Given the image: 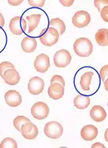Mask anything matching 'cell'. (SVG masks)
Wrapping results in <instances>:
<instances>
[{
	"instance_id": "6da1fadb",
	"label": "cell",
	"mask_w": 108,
	"mask_h": 148,
	"mask_svg": "<svg viewBox=\"0 0 108 148\" xmlns=\"http://www.w3.org/2000/svg\"><path fill=\"white\" fill-rule=\"evenodd\" d=\"M74 50L79 57H89L93 51L92 43L87 38H78L74 43Z\"/></svg>"
},
{
	"instance_id": "9c48e42d",
	"label": "cell",
	"mask_w": 108,
	"mask_h": 148,
	"mask_svg": "<svg viewBox=\"0 0 108 148\" xmlns=\"http://www.w3.org/2000/svg\"><path fill=\"white\" fill-rule=\"evenodd\" d=\"M34 66L39 73H45L50 67L49 57L44 53L38 55L34 61Z\"/></svg>"
},
{
	"instance_id": "4dcf8cb0",
	"label": "cell",
	"mask_w": 108,
	"mask_h": 148,
	"mask_svg": "<svg viewBox=\"0 0 108 148\" xmlns=\"http://www.w3.org/2000/svg\"><path fill=\"white\" fill-rule=\"evenodd\" d=\"M23 0H9L8 3L12 6H18L23 3Z\"/></svg>"
},
{
	"instance_id": "7a4b0ae2",
	"label": "cell",
	"mask_w": 108,
	"mask_h": 148,
	"mask_svg": "<svg viewBox=\"0 0 108 148\" xmlns=\"http://www.w3.org/2000/svg\"><path fill=\"white\" fill-rule=\"evenodd\" d=\"M39 39L43 45L47 47H51L58 42L59 39V34L54 28H45L41 32Z\"/></svg>"
},
{
	"instance_id": "d6a6232c",
	"label": "cell",
	"mask_w": 108,
	"mask_h": 148,
	"mask_svg": "<svg viewBox=\"0 0 108 148\" xmlns=\"http://www.w3.org/2000/svg\"><path fill=\"white\" fill-rule=\"evenodd\" d=\"M91 147H92V148H95V147L105 148V147L104 145H102V143H94V145H91Z\"/></svg>"
},
{
	"instance_id": "603a6c76",
	"label": "cell",
	"mask_w": 108,
	"mask_h": 148,
	"mask_svg": "<svg viewBox=\"0 0 108 148\" xmlns=\"http://www.w3.org/2000/svg\"><path fill=\"white\" fill-rule=\"evenodd\" d=\"M17 144L12 137H6L0 143V148H17Z\"/></svg>"
},
{
	"instance_id": "f546056e",
	"label": "cell",
	"mask_w": 108,
	"mask_h": 148,
	"mask_svg": "<svg viewBox=\"0 0 108 148\" xmlns=\"http://www.w3.org/2000/svg\"><path fill=\"white\" fill-rule=\"evenodd\" d=\"M74 0H61L60 3L64 7H70L74 4Z\"/></svg>"
},
{
	"instance_id": "8992f818",
	"label": "cell",
	"mask_w": 108,
	"mask_h": 148,
	"mask_svg": "<svg viewBox=\"0 0 108 148\" xmlns=\"http://www.w3.org/2000/svg\"><path fill=\"white\" fill-rule=\"evenodd\" d=\"M72 61V56L67 50L61 49L55 53L54 62L55 66L59 69L65 68Z\"/></svg>"
},
{
	"instance_id": "8fae6325",
	"label": "cell",
	"mask_w": 108,
	"mask_h": 148,
	"mask_svg": "<svg viewBox=\"0 0 108 148\" xmlns=\"http://www.w3.org/2000/svg\"><path fill=\"white\" fill-rule=\"evenodd\" d=\"M4 100L8 106L17 107L22 103V97L18 91L15 90H9L4 94Z\"/></svg>"
},
{
	"instance_id": "ba28073f",
	"label": "cell",
	"mask_w": 108,
	"mask_h": 148,
	"mask_svg": "<svg viewBox=\"0 0 108 148\" xmlns=\"http://www.w3.org/2000/svg\"><path fill=\"white\" fill-rule=\"evenodd\" d=\"M44 88V81L41 78L35 76L31 78L28 82V90L32 95H39Z\"/></svg>"
},
{
	"instance_id": "4316f807",
	"label": "cell",
	"mask_w": 108,
	"mask_h": 148,
	"mask_svg": "<svg viewBox=\"0 0 108 148\" xmlns=\"http://www.w3.org/2000/svg\"><path fill=\"white\" fill-rule=\"evenodd\" d=\"M54 83H58V84H61L63 86H65V81L63 79V77L60 75H55L52 77L51 80V84H54Z\"/></svg>"
},
{
	"instance_id": "836d02e7",
	"label": "cell",
	"mask_w": 108,
	"mask_h": 148,
	"mask_svg": "<svg viewBox=\"0 0 108 148\" xmlns=\"http://www.w3.org/2000/svg\"><path fill=\"white\" fill-rule=\"evenodd\" d=\"M107 80H105V81H104V83H105V89L106 90H107L108 88H107Z\"/></svg>"
},
{
	"instance_id": "ac0fdd59",
	"label": "cell",
	"mask_w": 108,
	"mask_h": 148,
	"mask_svg": "<svg viewBox=\"0 0 108 148\" xmlns=\"http://www.w3.org/2000/svg\"><path fill=\"white\" fill-rule=\"evenodd\" d=\"M97 43L100 46H107L108 45V29L106 28L100 29L95 34Z\"/></svg>"
},
{
	"instance_id": "277c9868",
	"label": "cell",
	"mask_w": 108,
	"mask_h": 148,
	"mask_svg": "<svg viewBox=\"0 0 108 148\" xmlns=\"http://www.w3.org/2000/svg\"><path fill=\"white\" fill-rule=\"evenodd\" d=\"M49 112V107L48 105L42 101L36 102L31 108V114L38 120H42L48 117Z\"/></svg>"
},
{
	"instance_id": "1f68e13d",
	"label": "cell",
	"mask_w": 108,
	"mask_h": 148,
	"mask_svg": "<svg viewBox=\"0 0 108 148\" xmlns=\"http://www.w3.org/2000/svg\"><path fill=\"white\" fill-rule=\"evenodd\" d=\"M4 18L2 14L0 13V29L4 27Z\"/></svg>"
},
{
	"instance_id": "484cf974",
	"label": "cell",
	"mask_w": 108,
	"mask_h": 148,
	"mask_svg": "<svg viewBox=\"0 0 108 148\" xmlns=\"http://www.w3.org/2000/svg\"><path fill=\"white\" fill-rule=\"evenodd\" d=\"M107 0H105V1L104 0H95V1H94V6H95L96 8H97L99 12L101 11L102 9L104 7V6L105 7V6H107Z\"/></svg>"
},
{
	"instance_id": "d4e9b609",
	"label": "cell",
	"mask_w": 108,
	"mask_h": 148,
	"mask_svg": "<svg viewBox=\"0 0 108 148\" xmlns=\"http://www.w3.org/2000/svg\"><path fill=\"white\" fill-rule=\"evenodd\" d=\"M45 0H29L28 4L33 7H43L45 4Z\"/></svg>"
},
{
	"instance_id": "ffe728a7",
	"label": "cell",
	"mask_w": 108,
	"mask_h": 148,
	"mask_svg": "<svg viewBox=\"0 0 108 148\" xmlns=\"http://www.w3.org/2000/svg\"><path fill=\"white\" fill-rule=\"evenodd\" d=\"M94 75V73L91 71L86 72L83 74L80 78V86L81 89L84 91H88L90 90V84H91V78Z\"/></svg>"
},
{
	"instance_id": "52a82bcc",
	"label": "cell",
	"mask_w": 108,
	"mask_h": 148,
	"mask_svg": "<svg viewBox=\"0 0 108 148\" xmlns=\"http://www.w3.org/2000/svg\"><path fill=\"white\" fill-rule=\"evenodd\" d=\"M91 22L90 14L87 11L76 12L72 17V23L78 28H83L87 27Z\"/></svg>"
},
{
	"instance_id": "2e32d148",
	"label": "cell",
	"mask_w": 108,
	"mask_h": 148,
	"mask_svg": "<svg viewBox=\"0 0 108 148\" xmlns=\"http://www.w3.org/2000/svg\"><path fill=\"white\" fill-rule=\"evenodd\" d=\"M22 49L25 53H32L37 48V41L35 38L25 37L21 42Z\"/></svg>"
},
{
	"instance_id": "d6986e66",
	"label": "cell",
	"mask_w": 108,
	"mask_h": 148,
	"mask_svg": "<svg viewBox=\"0 0 108 148\" xmlns=\"http://www.w3.org/2000/svg\"><path fill=\"white\" fill-rule=\"evenodd\" d=\"M74 104L75 107L79 109H84L88 107L90 104V98L87 96L79 95L76 96L74 99Z\"/></svg>"
},
{
	"instance_id": "e0dca14e",
	"label": "cell",
	"mask_w": 108,
	"mask_h": 148,
	"mask_svg": "<svg viewBox=\"0 0 108 148\" xmlns=\"http://www.w3.org/2000/svg\"><path fill=\"white\" fill-rule=\"evenodd\" d=\"M42 15L40 14H31V15H28L26 17V20H27L28 23V32L30 33L32 31L35 30L39 24Z\"/></svg>"
},
{
	"instance_id": "7402d4cb",
	"label": "cell",
	"mask_w": 108,
	"mask_h": 148,
	"mask_svg": "<svg viewBox=\"0 0 108 148\" xmlns=\"http://www.w3.org/2000/svg\"><path fill=\"white\" fill-rule=\"evenodd\" d=\"M26 122H30V120L25 116H17L13 121V125L16 130L20 132L21 127Z\"/></svg>"
},
{
	"instance_id": "f1b7e54d",
	"label": "cell",
	"mask_w": 108,
	"mask_h": 148,
	"mask_svg": "<svg viewBox=\"0 0 108 148\" xmlns=\"http://www.w3.org/2000/svg\"><path fill=\"white\" fill-rule=\"evenodd\" d=\"M100 12V15H101L102 19L104 20L105 23L108 22V6H105L103 7L101 10Z\"/></svg>"
},
{
	"instance_id": "e575fe53",
	"label": "cell",
	"mask_w": 108,
	"mask_h": 148,
	"mask_svg": "<svg viewBox=\"0 0 108 148\" xmlns=\"http://www.w3.org/2000/svg\"><path fill=\"white\" fill-rule=\"evenodd\" d=\"M105 140H106V141H107V130H106V132H105Z\"/></svg>"
},
{
	"instance_id": "3957f363",
	"label": "cell",
	"mask_w": 108,
	"mask_h": 148,
	"mask_svg": "<svg viewBox=\"0 0 108 148\" xmlns=\"http://www.w3.org/2000/svg\"><path fill=\"white\" fill-rule=\"evenodd\" d=\"M63 128L59 122L51 121L48 122L44 127V133L51 139H58L61 137Z\"/></svg>"
},
{
	"instance_id": "cb8c5ba5",
	"label": "cell",
	"mask_w": 108,
	"mask_h": 148,
	"mask_svg": "<svg viewBox=\"0 0 108 148\" xmlns=\"http://www.w3.org/2000/svg\"><path fill=\"white\" fill-rule=\"evenodd\" d=\"M11 69H14V66L11 63H10V62L4 61L1 63H0V75L2 76L3 73H4L5 71Z\"/></svg>"
},
{
	"instance_id": "7c38bea8",
	"label": "cell",
	"mask_w": 108,
	"mask_h": 148,
	"mask_svg": "<svg viewBox=\"0 0 108 148\" xmlns=\"http://www.w3.org/2000/svg\"><path fill=\"white\" fill-rule=\"evenodd\" d=\"M1 78L6 84L10 86L17 85L20 79V74L15 69H11L5 71Z\"/></svg>"
},
{
	"instance_id": "83f0119b",
	"label": "cell",
	"mask_w": 108,
	"mask_h": 148,
	"mask_svg": "<svg viewBox=\"0 0 108 148\" xmlns=\"http://www.w3.org/2000/svg\"><path fill=\"white\" fill-rule=\"evenodd\" d=\"M100 77H101V79L103 82H104L105 80L107 79V77H108V66L107 65L103 66V67L101 69V70H100Z\"/></svg>"
},
{
	"instance_id": "44dd1931",
	"label": "cell",
	"mask_w": 108,
	"mask_h": 148,
	"mask_svg": "<svg viewBox=\"0 0 108 148\" xmlns=\"http://www.w3.org/2000/svg\"><path fill=\"white\" fill-rule=\"evenodd\" d=\"M49 27L56 29L58 32L59 35H63L66 31V25L63 20L60 18L51 19L49 21Z\"/></svg>"
},
{
	"instance_id": "30bf717a",
	"label": "cell",
	"mask_w": 108,
	"mask_h": 148,
	"mask_svg": "<svg viewBox=\"0 0 108 148\" xmlns=\"http://www.w3.org/2000/svg\"><path fill=\"white\" fill-rule=\"evenodd\" d=\"M20 132L23 137L27 140H34L38 134V129L31 122H26L21 127Z\"/></svg>"
},
{
	"instance_id": "5bb4252c",
	"label": "cell",
	"mask_w": 108,
	"mask_h": 148,
	"mask_svg": "<svg viewBox=\"0 0 108 148\" xmlns=\"http://www.w3.org/2000/svg\"><path fill=\"white\" fill-rule=\"evenodd\" d=\"M48 96L54 100H58L63 97L64 94V86L58 83L51 84L48 89Z\"/></svg>"
},
{
	"instance_id": "9a60e30c",
	"label": "cell",
	"mask_w": 108,
	"mask_h": 148,
	"mask_svg": "<svg viewBox=\"0 0 108 148\" xmlns=\"http://www.w3.org/2000/svg\"><path fill=\"white\" fill-rule=\"evenodd\" d=\"M90 116L92 120L100 122L105 119L106 116H107V113L102 106L95 105L90 110Z\"/></svg>"
},
{
	"instance_id": "4fadbf2b",
	"label": "cell",
	"mask_w": 108,
	"mask_h": 148,
	"mask_svg": "<svg viewBox=\"0 0 108 148\" xmlns=\"http://www.w3.org/2000/svg\"><path fill=\"white\" fill-rule=\"evenodd\" d=\"M98 135V130L94 125L84 126L81 130V138L86 141H92Z\"/></svg>"
},
{
	"instance_id": "5b68a950",
	"label": "cell",
	"mask_w": 108,
	"mask_h": 148,
	"mask_svg": "<svg viewBox=\"0 0 108 148\" xmlns=\"http://www.w3.org/2000/svg\"><path fill=\"white\" fill-rule=\"evenodd\" d=\"M9 27L12 33L15 35H21L27 29V22L23 17L17 16L10 20Z\"/></svg>"
}]
</instances>
